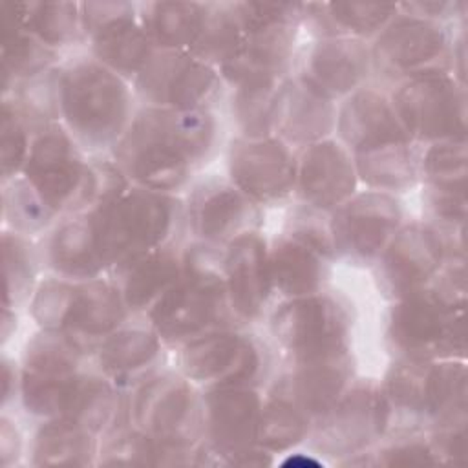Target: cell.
I'll return each mask as SVG.
<instances>
[{
    "label": "cell",
    "mask_w": 468,
    "mask_h": 468,
    "mask_svg": "<svg viewBox=\"0 0 468 468\" xmlns=\"http://www.w3.org/2000/svg\"><path fill=\"white\" fill-rule=\"evenodd\" d=\"M219 122L212 108L176 112L143 106L112 148L132 185L176 194L216 154Z\"/></svg>",
    "instance_id": "cell-1"
},
{
    "label": "cell",
    "mask_w": 468,
    "mask_h": 468,
    "mask_svg": "<svg viewBox=\"0 0 468 468\" xmlns=\"http://www.w3.org/2000/svg\"><path fill=\"white\" fill-rule=\"evenodd\" d=\"M223 249L194 241L183 249V272L146 313L165 346H183L207 333L236 327L225 280Z\"/></svg>",
    "instance_id": "cell-2"
},
{
    "label": "cell",
    "mask_w": 468,
    "mask_h": 468,
    "mask_svg": "<svg viewBox=\"0 0 468 468\" xmlns=\"http://www.w3.org/2000/svg\"><path fill=\"white\" fill-rule=\"evenodd\" d=\"M60 124L88 152L113 148L135 112L128 80L91 55L60 66Z\"/></svg>",
    "instance_id": "cell-3"
},
{
    "label": "cell",
    "mask_w": 468,
    "mask_h": 468,
    "mask_svg": "<svg viewBox=\"0 0 468 468\" xmlns=\"http://www.w3.org/2000/svg\"><path fill=\"white\" fill-rule=\"evenodd\" d=\"M29 316L38 329L60 331L90 353L124 325L130 311L112 280H69L48 276L38 282L29 303Z\"/></svg>",
    "instance_id": "cell-4"
},
{
    "label": "cell",
    "mask_w": 468,
    "mask_h": 468,
    "mask_svg": "<svg viewBox=\"0 0 468 468\" xmlns=\"http://www.w3.org/2000/svg\"><path fill=\"white\" fill-rule=\"evenodd\" d=\"M466 302L428 287L391 300L384 316V344L393 358L446 360L466 355Z\"/></svg>",
    "instance_id": "cell-5"
},
{
    "label": "cell",
    "mask_w": 468,
    "mask_h": 468,
    "mask_svg": "<svg viewBox=\"0 0 468 468\" xmlns=\"http://www.w3.org/2000/svg\"><path fill=\"white\" fill-rule=\"evenodd\" d=\"M93 212L108 271L137 254L177 245L185 227V203L176 194L135 185Z\"/></svg>",
    "instance_id": "cell-6"
},
{
    "label": "cell",
    "mask_w": 468,
    "mask_h": 468,
    "mask_svg": "<svg viewBox=\"0 0 468 468\" xmlns=\"http://www.w3.org/2000/svg\"><path fill=\"white\" fill-rule=\"evenodd\" d=\"M466 364L461 358L411 360L395 358L380 380L393 420L408 430L431 428L448 419L466 415Z\"/></svg>",
    "instance_id": "cell-7"
},
{
    "label": "cell",
    "mask_w": 468,
    "mask_h": 468,
    "mask_svg": "<svg viewBox=\"0 0 468 468\" xmlns=\"http://www.w3.org/2000/svg\"><path fill=\"white\" fill-rule=\"evenodd\" d=\"M18 400L38 420H62L102 435L122 411L126 399L102 373L31 375L20 371Z\"/></svg>",
    "instance_id": "cell-8"
},
{
    "label": "cell",
    "mask_w": 468,
    "mask_h": 468,
    "mask_svg": "<svg viewBox=\"0 0 468 468\" xmlns=\"http://www.w3.org/2000/svg\"><path fill=\"white\" fill-rule=\"evenodd\" d=\"M351 331L349 302L327 291L285 298L269 316V333L285 362L324 360L351 353Z\"/></svg>",
    "instance_id": "cell-9"
},
{
    "label": "cell",
    "mask_w": 468,
    "mask_h": 468,
    "mask_svg": "<svg viewBox=\"0 0 468 468\" xmlns=\"http://www.w3.org/2000/svg\"><path fill=\"white\" fill-rule=\"evenodd\" d=\"M393 424L389 402L375 378H353L338 400L320 415L307 442L314 455L342 463L373 450Z\"/></svg>",
    "instance_id": "cell-10"
},
{
    "label": "cell",
    "mask_w": 468,
    "mask_h": 468,
    "mask_svg": "<svg viewBox=\"0 0 468 468\" xmlns=\"http://www.w3.org/2000/svg\"><path fill=\"white\" fill-rule=\"evenodd\" d=\"M135 428L159 444L196 450L203 442V397L179 371H157L126 399Z\"/></svg>",
    "instance_id": "cell-11"
},
{
    "label": "cell",
    "mask_w": 468,
    "mask_h": 468,
    "mask_svg": "<svg viewBox=\"0 0 468 468\" xmlns=\"http://www.w3.org/2000/svg\"><path fill=\"white\" fill-rule=\"evenodd\" d=\"M177 371L201 389L260 388L272 367L267 344L236 327L218 329L177 347Z\"/></svg>",
    "instance_id": "cell-12"
},
{
    "label": "cell",
    "mask_w": 468,
    "mask_h": 468,
    "mask_svg": "<svg viewBox=\"0 0 468 468\" xmlns=\"http://www.w3.org/2000/svg\"><path fill=\"white\" fill-rule=\"evenodd\" d=\"M20 176L55 218L90 210V159L60 122L33 135Z\"/></svg>",
    "instance_id": "cell-13"
},
{
    "label": "cell",
    "mask_w": 468,
    "mask_h": 468,
    "mask_svg": "<svg viewBox=\"0 0 468 468\" xmlns=\"http://www.w3.org/2000/svg\"><path fill=\"white\" fill-rule=\"evenodd\" d=\"M369 53L371 73L395 86L453 71V38L448 27L400 11L373 38Z\"/></svg>",
    "instance_id": "cell-14"
},
{
    "label": "cell",
    "mask_w": 468,
    "mask_h": 468,
    "mask_svg": "<svg viewBox=\"0 0 468 468\" xmlns=\"http://www.w3.org/2000/svg\"><path fill=\"white\" fill-rule=\"evenodd\" d=\"M389 101L413 144L466 141V90L453 73L404 80Z\"/></svg>",
    "instance_id": "cell-15"
},
{
    "label": "cell",
    "mask_w": 468,
    "mask_h": 468,
    "mask_svg": "<svg viewBox=\"0 0 468 468\" xmlns=\"http://www.w3.org/2000/svg\"><path fill=\"white\" fill-rule=\"evenodd\" d=\"M223 79L216 68L179 49H155L133 80L144 106L190 112L212 108Z\"/></svg>",
    "instance_id": "cell-16"
},
{
    "label": "cell",
    "mask_w": 468,
    "mask_h": 468,
    "mask_svg": "<svg viewBox=\"0 0 468 468\" xmlns=\"http://www.w3.org/2000/svg\"><path fill=\"white\" fill-rule=\"evenodd\" d=\"M84 40L91 57L124 80H135L155 48L146 37L137 4L122 0L79 2Z\"/></svg>",
    "instance_id": "cell-17"
},
{
    "label": "cell",
    "mask_w": 468,
    "mask_h": 468,
    "mask_svg": "<svg viewBox=\"0 0 468 468\" xmlns=\"http://www.w3.org/2000/svg\"><path fill=\"white\" fill-rule=\"evenodd\" d=\"M402 225V207L395 194L364 190L329 212V230L336 260L373 265Z\"/></svg>",
    "instance_id": "cell-18"
},
{
    "label": "cell",
    "mask_w": 468,
    "mask_h": 468,
    "mask_svg": "<svg viewBox=\"0 0 468 468\" xmlns=\"http://www.w3.org/2000/svg\"><path fill=\"white\" fill-rule=\"evenodd\" d=\"M203 397V442L199 464H229L256 444L263 399L258 388H210Z\"/></svg>",
    "instance_id": "cell-19"
},
{
    "label": "cell",
    "mask_w": 468,
    "mask_h": 468,
    "mask_svg": "<svg viewBox=\"0 0 468 468\" xmlns=\"http://www.w3.org/2000/svg\"><path fill=\"white\" fill-rule=\"evenodd\" d=\"M441 232L428 221L402 223L375 265L378 291L391 302L428 287L446 260Z\"/></svg>",
    "instance_id": "cell-20"
},
{
    "label": "cell",
    "mask_w": 468,
    "mask_h": 468,
    "mask_svg": "<svg viewBox=\"0 0 468 468\" xmlns=\"http://www.w3.org/2000/svg\"><path fill=\"white\" fill-rule=\"evenodd\" d=\"M296 152L274 135H236L227 150V177L256 205H278L296 190Z\"/></svg>",
    "instance_id": "cell-21"
},
{
    "label": "cell",
    "mask_w": 468,
    "mask_h": 468,
    "mask_svg": "<svg viewBox=\"0 0 468 468\" xmlns=\"http://www.w3.org/2000/svg\"><path fill=\"white\" fill-rule=\"evenodd\" d=\"M263 214L229 177H207L185 201V225L194 241L225 249L238 236L260 230Z\"/></svg>",
    "instance_id": "cell-22"
},
{
    "label": "cell",
    "mask_w": 468,
    "mask_h": 468,
    "mask_svg": "<svg viewBox=\"0 0 468 468\" xmlns=\"http://www.w3.org/2000/svg\"><path fill=\"white\" fill-rule=\"evenodd\" d=\"M296 73L302 82L327 97L344 101L366 86L371 73L369 44L353 37L316 38L296 49Z\"/></svg>",
    "instance_id": "cell-23"
},
{
    "label": "cell",
    "mask_w": 468,
    "mask_h": 468,
    "mask_svg": "<svg viewBox=\"0 0 468 468\" xmlns=\"http://www.w3.org/2000/svg\"><path fill=\"white\" fill-rule=\"evenodd\" d=\"M335 132L351 157L411 143L393 110L389 95L371 86H362L342 101L336 108Z\"/></svg>",
    "instance_id": "cell-24"
},
{
    "label": "cell",
    "mask_w": 468,
    "mask_h": 468,
    "mask_svg": "<svg viewBox=\"0 0 468 468\" xmlns=\"http://www.w3.org/2000/svg\"><path fill=\"white\" fill-rule=\"evenodd\" d=\"M221 269L236 320L241 324L258 320L274 294L269 271V243L261 232L250 230L232 239L223 249Z\"/></svg>",
    "instance_id": "cell-25"
},
{
    "label": "cell",
    "mask_w": 468,
    "mask_h": 468,
    "mask_svg": "<svg viewBox=\"0 0 468 468\" xmlns=\"http://www.w3.org/2000/svg\"><path fill=\"white\" fill-rule=\"evenodd\" d=\"M358 176L349 150L333 137L303 148L298 155L296 194L320 212H333L356 194Z\"/></svg>",
    "instance_id": "cell-26"
},
{
    "label": "cell",
    "mask_w": 468,
    "mask_h": 468,
    "mask_svg": "<svg viewBox=\"0 0 468 468\" xmlns=\"http://www.w3.org/2000/svg\"><path fill=\"white\" fill-rule=\"evenodd\" d=\"M353 378L355 360L351 353L324 360L285 362L267 395L291 402L314 422L338 400Z\"/></svg>",
    "instance_id": "cell-27"
},
{
    "label": "cell",
    "mask_w": 468,
    "mask_h": 468,
    "mask_svg": "<svg viewBox=\"0 0 468 468\" xmlns=\"http://www.w3.org/2000/svg\"><path fill=\"white\" fill-rule=\"evenodd\" d=\"M300 22H278L245 29L241 48L218 71L230 88L250 80H282L296 57Z\"/></svg>",
    "instance_id": "cell-28"
},
{
    "label": "cell",
    "mask_w": 468,
    "mask_h": 468,
    "mask_svg": "<svg viewBox=\"0 0 468 468\" xmlns=\"http://www.w3.org/2000/svg\"><path fill=\"white\" fill-rule=\"evenodd\" d=\"M336 102L320 95L298 77H285L280 84L272 135L291 146L294 152L324 141L335 133Z\"/></svg>",
    "instance_id": "cell-29"
},
{
    "label": "cell",
    "mask_w": 468,
    "mask_h": 468,
    "mask_svg": "<svg viewBox=\"0 0 468 468\" xmlns=\"http://www.w3.org/2000/svg\"><path fill=\"white\" fill-rule=\"evenodd\" d=\"M165 342L148 325H122L95 349L97 371L119 389L135 388L159 371Z\"/></svg>",
    "instance_id": "cell-30"
},
{
    "label": "cell",
    "mask_w": 468,
    "mask_h": 468,
    "mask_svg": "<svg viewBox=\"0 0 468 468\" xmlns=\"http://www.w3.org/2000/svg\"><path fill=\"white\" fill-rule=\"evenodd\" d=\"M110 272L130 314H146L181 276L183 250L177 245L161 247L128 258Z\"/></svg>",
    "instance_id": "cell-31"
},
{
    "label": "cell",
    "mask_w": 468,
    "mask_h": 468,
    "mask_svg": "<svg viewBox=\"0 0 468 468\" xmlns=\"http://www.w3.org/2000/svg\"><path fill=\"white\" fill-rule=\"evenodd\" d=\"M44 260L57 276L69 280H91L108 271L99 247L95 212L58 219L48 236Z\"/></svg>",
    "instance_id": "cell-32"
},
{
    "label": "cell",
    "mask_w": 468,
    "mask_h": 468,
    "mask_svg": "<svg viewBox=\"0 0 468 468\" xmlns=\"http://www.w3.org/2000/svg\"><path fill=\"white\" fill-rule=\"evenodd\" d=\"M22 16L24 2H0L2 97L16 84L55 68L60 57V51L48 48L24 29Z\"/></svg>",
    "instance_id": "cell-33"
},
{
    "label": "cell",
    "mask_w": 468,
    "mask_h": 468,
    "mask_svg": "<svg viewBox=\"0 0 468 468\" xmlns=\"http://www.w3.org/2000/svg\"><path fill=\"white\" fill-rule=\"evenodd\" d=\"M333 260L309 243L282 232L269 245V271L272 292L282 300L324 291Z\"/></svg>",
    "instance_id": "cell-34"
},
{
    "label": "cell",
    "mask_w": 468,
    "mask_h": 468,
    "mask_svg": "<svg viewBox=\"0 0 468 468\" xmlns=\"http://www.w3.org/2000/svg\"><path fill=\"white\" fill-rule=\"evenodd\" d=\"M139 22L155 49L188 51L207 11V2L159 0L137 4Z\"/></svg>",
    "instance_id": "cell-35"
},
{
    "label": "cell",
    "mask_w": 468,
    "mask_h": 468,
    "mask_svg": "<svg viewBox=\"0 0 468 468\" xmlns=\"http://www.w3.org/2000/svg\"><path fill=\"white\" fill-rule=\"evenodd\" d=\"M101 437L69 422L40 420L29 444L35 466L97 464Z\"/></svg>",
    "instance_id": "cell-36"
},
{
    "label": "cell",
    "mask_w": 468,
    "mask_h": 468,
    "mask_svg": "<svg viewBox=\"0 0 468 468\" xmlns=\"http://www.w3.org/2000/svg\"><path fill=\"white\" fill-rule=\"evenodd\" d=\"M245 29L236 2H207L201 29L188 53L219 69L241 48Z\"/></svg>",
    "instance_id": "cell-37"
},
{
    "label": "cell",
    "mask_w": 468,
    "mask_h": 468,
    "mask_svg": "<svg viewBox=\"0 0 468 468\" xmlns=\"http://www.w3.org/2000/svg\"><path fill=\"white\" fill-rule=\"evenodd\" d=\"M22 26L55 51L84 40L79 2H24Z\"/></svg>",
    "instance_id": "cell-38"
},
{
    "label": "cell",
    "mask_w": 468,
    "mask_h": 468,
    "mask_svg": "<svg viewBox=\"0 0 468 468\" xmlns=\"http://www.w3.org/2000/svg\"><path fill=\"white\" fill-rule=\"evenodd\" d=\"M91 355L82 344L60 331L38 329L24 346L20 369L37 375H71Z\"/></svg>",
    "instance_id": "cell-39"
},
{
    "label": "cell",
    "mask_w": 468,
    "mask_h": 468,
    "mask_svg": "<svg viewBox=\"0 0 468 468\" xmlns=\"http://www.w3.org/2000/svg\"><path fill=\"white\" fill-rule=\"evenodd\" d=\"M282 80H250L232 86L230 113L239 137L260 139L272 135L274 102Z\"/></svg>",
    "instance_id": "cell-40"
},
{
    "label": "cell",
    "mask_w": 468,
    "mask_h": 468,
    "mask_svg": "<svg viewBox=\"0 0 468 468\" xmlns=\"http://www.w3.org/2000/svg\"><path fill=\"white\" fill-rule=\"evenodd\" d=\"M4 307L27 305L38 285V260L27 236L2 230Z\"/></svg>",
    "instance_id": "cell-41"
},
{
    "label": "cell",
    "mask_w": 468,
    "mask_h": 468,
    "mask_svg": "<svg viewBox=\"0 0 468 468\" xmlns=\"http://www.w3.org/2000/svg\"><path fill=\"white\" fill-rule=\"evenodd\" d=\"M313 428V419L291 402L267 395L261 404L256 444L271 453H285L302 444Z\"/></svg>",
    "instance_id": "cell-42"
},
{
    "label": "cell",
    "mask_w": 468,
    "mask_h": 468,
    "mask_svg": "<svg viewBox=\"0 0 468 468\" xmlns=\"http://www.w3.org/2000/svg\"><path fill=\"white\" fill-rule=\"evenodd\" d=\"M419 177H422L424 188L466 192V141H444L426 146L419 157Z\"/></svg>",
    "instance_id": "cell-43"
},
{
    "label": "cell",
    "mask_w": 468,
    "mask_h": 468,
    "mask_svg": "<svg viewBox=\"0 0 468 468\" xmlns=\"http://www.w3.org/2000/svg\"><path fill=\"white\" fill-rule=\"evenodd\" d=\"M2 218L4 229L27 238L46 230L57 219L22 176L2 185Z\"/></svg>",
    "instance_id": "cell-44"
},
{
    "label": "cell",
    "mask_w": 468,
    "mask_h": 468,
    "mask_svg": "<svg viewBox=\"0 0 468 468\" xmlns=\"http://www.w3.org/2000/svg\"><path fill=\"white\" fill-rule=\"evenodd\" d=\"M325 9L338 37H353L360 40L375 38L399 13L397 4L364 0L325 2Z\"/></svg>",
    "instance_id": "cell-45"
},
{
    "label": "cell",
    "mask_w": 468,
    "mask_h": 468,
    "mask_svg": "<svg viewBox=\"0 0 468 468\" xmlns=\"http://www.w3.org/2000/svg\"><path fill=\"white\" fill-rule=\"evenodd\" d=\"M33 135H35L33 130L18 115L13 104L2 99V113H0L2 185L9 183L11 179L22 174Z\"/></svg>",
    "instance_id": "cell-46"
},
{
    "label": "cell",
    "mask_w": 468,
    "mask_h": 468,
    "mask_svg": "<svg viewBox=\"0 0 468 468\" xmlns=\"http://www.w3.org/2000/svg\"><path fill=\"white\" fill-rule=\"evenodd\" d=\"M373 466H430L441 464L428 435L419 430H400L393 439L378 442L371 450Z\"/></svg>",
    "instance_id": "cell-47"
},
{
    "label": "cell",
    "mask_w": 468,
    "mask_h": 468,
    "mask_svg": "<svg viewBox=\"0 0 468 468\" xmlns=\"http://www.w3.org/2000/svg\"><path fill=\"white\" fill-rule=\"evenodd\" d=\"M428 439L441 463L463 464L466 455V415L439 422L428 430Z\"/></svg>",
    "instance_id": "cell-48"
},
{
    "label": "cell",
    "mask_w": 468,
    "mask_h": 468,
    "mask_svg": "<svg viewBox=\"0 0 468 468\" xmlns=\"http://www.w3.org/2000/svg\"><path fill=\"white\" fill-rule=\"evenodd\" d=\"M397 7L400 13L446 24V20L455 18L457 15H463L461 9H464L466 4L446 2V0H424V2H402V4H397Z\"/></svg>",
    "instance_id": "cell-49"
},
{
    "label": "cell",
    "mask_w": 468,
    "mask_h": 468,
    "mask_svg": "<svg viewBox=\"0 0 468 468\" xmlns=\"http://www.w3.org/2000/svg\"><path fill=\"white\" fill-rule=\"evenodd\" d=\"M24 452L22 433L16 422L4 411L0 417V463L4 468L18 463Z\"/></svg>",
    "instance_id": "cell-50"
},
{
    "label": "cell",
    "mask_w": 468,
    "mask_h": 468,
    "mask_svg": "<svg viewBox=\"0 0 468 468\" xmlns=\"http://www.w3.org/2000/svg\"><path fill=\"white\" fill-rule=\"evenodd\" d=\"M2 410L5 411L7 406L18 399L20 389V366L13 358H9L5 353L2 355Z\"/></svg>",
    "instance_id": "cell-51"
},
{
    "label": "cell",
    "mask_w": 468,
    "mask_h": 468,
    "mask_svg": "<svg viewBox=\"0 0 468 468\" xmlns=\"http://www.w3.org/2000/svg\"><path fill=\"white\" fill-rule=\"evenodd\" d=\"M15 331H16V309L4 307V313H2V344L4 346L15 335Z\"/></svg>",
    "instance_id": "cell-52"
},
{
    "label": "cell",
    "mask_w": 468,
    "mask_h": 468,
    "mask_svg": "<svg viewBox=\"0 0 468 468\" xmlns=\"http://www.w3.org/2000/svg\"><path fill=\"white\" fill-rule=\"evenodd\" d=\"M283 466H322L324 463L316 459L314 453L303 455V453H287V457L280 463Z\"/></svg>",
    "instance_id": "cell-53"
}]
</instances>
